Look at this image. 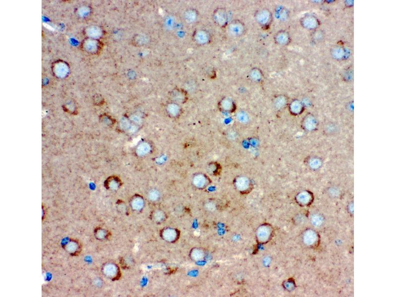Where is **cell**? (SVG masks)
<instances>
[{
  "mask_svg": "<svg viewBox=\"0 0 396 297\" xmlns=\"http://www.w3.org/2000/svg\"><path fill=\"white\" fill-rule=\"evenodd\" d=\"M86 42H85L84 45L83 46V47L85 49V50L86 51L90 52V53H93L95 51L96 52V51L95 50V48L97 49L98 46L95 42H94L95 41H89L90 42H89L88 40V41H87Z\"/></svg>",
  "mask_w": 396,
  "mask_h": 297,
  "instance_id": "cell-1",
  "label": "cell"
},
{
  "mask_svg": "<svg viewBox=\"0 0 396 297\" xmlns=\"http://www.w3.org/2000/svg\"><path fill=\"white\" fill-rule=\"evenodd\" d=\"M78 249V245L75 242H70L69 243V244L67 245V250L69 251V252H74L75 251H76Z\"/></svg>",
  "mask_w": 396,
  "mask_h": 297,
  "instance_id": "cell-2",
  "label": "cell"
}]
</instances>
